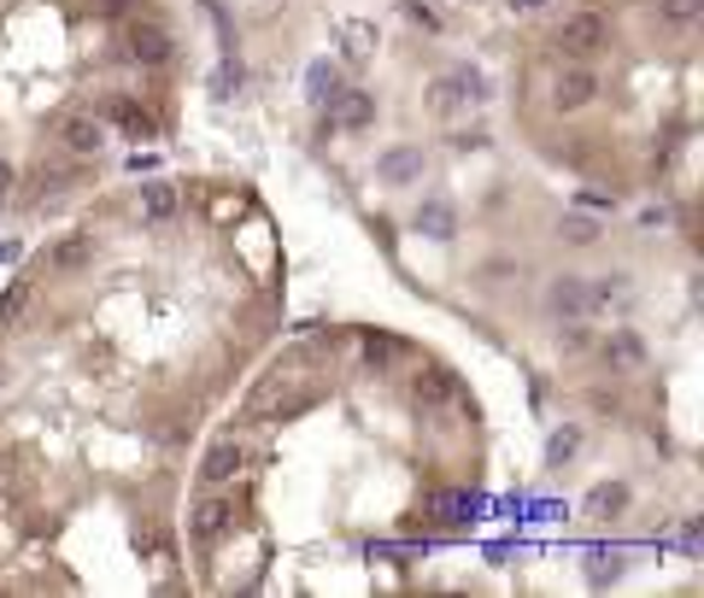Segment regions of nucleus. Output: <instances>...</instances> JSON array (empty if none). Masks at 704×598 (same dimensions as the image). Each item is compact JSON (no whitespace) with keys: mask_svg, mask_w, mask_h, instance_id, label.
I'll return each instance as SVG.
<instances>
[{"mask_svg":"<svg viewBox=\"0 0 704 598\" xmlns=\"http://www.w3.org/2000/svg\"><path fill=\"white\" fill-rule=\"evenodd\" d=\"M605 47H611V19H605V12H593V7L563 12L558 30H552V54H558V59L593 65L599 54H605Z\"/></svg>","mask_w":704,"mask_h":598,"instance_id":"f257e3e1","label":"nucleus"},{"mask_svg":"<svg viewBox=\"0 0 704 598\" xmlns=\"http://www.w3.org/2000/svg\"><path fill=\"white\" fill-rule=\"evenodd\" d=\"M593 100H599V71H593V65L563 59L558 77H552V106L558 112H588Z\"/></svg>","mask_w":704,"mask_h":598,"instance_id":"f03ea898","label":"nucleus"},{"mask_svg":"<svg viewBox=\"0 0 704 598\" xmlns=\"http://www.w3.org/2000/svg\"><path fill=\"white\" fill-rule=\"evenodd\" d=\"M124 59L142 65V71H153V65H170V59H177V36H170L165 24H130Z\"/></svg>","mask_w":704,"mask_h":598,"instance_id":"7ed1b4c3","label":"nucleus"},{"mask_svg":"<svg viewBox=\"0 0 704 598\" xmlns=\"http://www.w3.org/2000/svg\"><path fill=\"white\" fill-rule=\"evenodd\" d=\"M59 147L71 153V159H94V153L107 147V124H100L94 112H65L59 117Z\"/></svg>","mask_w":704,"mask_h":598,"instance_id":"20e7f679","label":"nucleus"},{"mask_svg":"<svg viewBox=\"0 0 704 598\" xmlns=\"http://www.w3.org/2000/svg\"><path fill=\"white\" fill-rule=\"evenodd\" d=\"M423 170H428L423 147H388L382 159H376V182L382 188H411V182H423Z\"/></svg>","mask_w":704,"mask_h":598,"instance_id":"39448f33","label":"nucleus"},{"mask_svg":"<svg viewBox=\"0 0 704 598\" xmlns=\"http://www.w3.org/2000/svg\"><path fill=\"white\" fill-rule=\"evenodd\" d=\"M593 300H588V277H552L546 282V317H588Z\"/></svg>","mask_w":704,"mask_h":598,"instance_id":"423d86ee","label":"nucleus"},{"mask_svg":"<svg viewBox=\"0 0 704 598\" xmlns=\"http://www.w3.org/2000/svg\"><path fill=\"white\" fill-rule=\"evenodd\" d=\"M230 528H235V505L230 499H200L194 510H188V534H194L200 545H217Z\"/></svg>","mask_w":704,"mask_h":598,"instance_id":"0eeeda50","label":"nucleus"},{"mask_svg":"<svg viewBox=\"0 0 704 598\" xmlns=\"http://www.w3.org/2000/svg\"><path fill=\"white\" fill-rule=\"evenodd\" d=\"M100 112H107L112 124L130 135V142H159V117H153L147 106H135L130 94H112V100H107V106H100Z\"/></svg>","mask_w":704,"mask_h":598,"instance_id":"6e6552de","label":"nucleus"},{"mask_svg":"<svg viewBox=\"0 0 704 598\" xmlns=\"http://www.w3.org/2000/svg\"><path fill=\"white\" fill-rule=\"evenodd\" d=\"M411 229L428 235V241H458V206L452 200H423V206L411 212Z\"/></svg>","mask_w":704,"mask_h":598,"instance_id":"1a4fd4ad","label":"nucleus"},{"mask_svg":"<svg viewBox=\"0 0 704 598\" xmlns=\"http://www.w3.org/2000/svg\"><path fill=\"white\" fill-rule=\"evenodd\" d=\"M94 264V235L89 229H71L65 241H54V252H47V270H59V277H77V270Z\"/></svg>","mask_w":704,"mask_h":598,"instance_id":"9d476101","label":"nucleus"},{"mask_svg":"<svg viewBox=\"0 0 704 598\" xmlns=\"http://www.w3.org/2000/svg\"><path fill=\"white\" fill-rule=\"evenodd\" d=\"M599 352H605V364L623 370V375L646 370V347H640V335H634V329H611L605 340H599Z\"/></svg>","mask_w":704,"mask_h":598,"instance_id":"9b49d317","label":"nucleus"},{"mask_svg":"<svg viewBox=\"0 0 704 598\" xmlns=\"http://www.w3.org/2000/svg\"><path fill=\"white\" fill-rule=\"evenodd\" d=\"M135 206H142V224H170V217H177V182H142V200H135Z\"/></svg>","mask_w":704,"mask_h":598,"instance_id":"f8f14e48","label":"nucleus"},{"mask_svg":"<svg viewBox=\"0 0 704 598\" xmlns=\"http://www.w3.org/2000/svg\"><path fill=\"white\" fill-rule=\"evenodd\" d=\"M235 470H242V447H235V440H217V447L205 452V464H200V482L205 487H223Z\"/></svg>","mask_w":704,"mask_h":598,"instance_id":"ddd939ff","label":"nucleus"},{"mask_svg":"<svg viewBox=\"0 0 704 598\" xmlns=\"http://www.w3.org/2000/svg\"><path fill=\"white\" fill-rule=\"evenodd\" d=\"M411 399L417 405H446V399H458V382L446 370H417L411 375Z\"/></svg>","mask_w":704,"mask_h":598,"instance_id":"4468645a","label":"nucleus"},{"mask_svg":"<svg viewBox=\"0 0 704 598\" xmlns=\"http://www.w3.org/2000/svg\"><path fill=\"white\" fill-rule=\"evenodd\" d=\"M305 100H312V106H329L335 112V100H340V71L329 59H317L312 71H305Z\"/></svg>","mask_w":704,"mask_h":598,"instance_id":"2eb2a0df","label":"nucleus"},{"mask_svg":"<svg viewBox=\"0 0 704 598\" xmlns=\"http://www.w3.org/2000/svg\"><path fill=\"white\" fill-rule=\"evenodd\" d=\"M335 106H340V124L347 129H370L376 124V94L370 89H340Z\"/></svg>","mask_w":704,"mask_h":598,"instance_id":"dca6fc26","label":"nucleus"},{"mask_svg":"<svg viewBox=\"0 0 704 598\" xmlns=\"http://www.w3.org/2000/svg\"><path fill=\"white\" fill-rule=\"evenodd\" d=\"M340 42H347V59L365 65L376 54V24L370 19H340Z\"/></svg>","mask_w":704,"mask_h":598,"instance_id":"f3484780","label":"nucleus"},{"mask_svg":"<svg viewBox=\"0 0 704 598\" xmlns=\"http://www.w3.org/2000/svg\"><path fill=\"white\" fill-rule=\"evenodd\" d=\"M428 510H435L440 522H470L476 510H482V499H476V493H435V499H428Z\"/></svg>","mask_w":704,"mask_h":598,"instance_id":"a211bd4d","label":"nucleus"},{"mask_svg":"<svg viewBox=\"0 0 704 598\" xmlns=\"http://www.w3.org/2000/svg\"><path fill=\"white\" fill-rule=\"evenodd\" d=\"M358 352H365V364H370V370H388V364H393V358H400L405 347H400L393 335H376V329H370L365 340H358Z\"/></svg>","mask_w":704,"mask_h":598,"instance_id":"6ab92c4d","label":"nucleus"},{"mask_svg":"<svg viewBox=\"0 0 704 598\" xmlns=\"http://www.w3.org/2000/svg\"><path fill=\"white\" fill-rule=\"evenodd\" d=\"M623 505H628V487H623V482H599V487L588 493V517H616Z\"/></svg>","mask_w":704,"mask_h":598,"instance_id":"aec40b11","label":"nucleus"},{"mask_svg":"<svg viewBox=\"0 0 704 598\" xmlns=\"http://www.w3.org/2000/svg\"><path fill=\"white\" fill-rule=\"evenodd\" d=\"M658 19L675 24V30H693L704 19V0H658Z\"/></svg>","mask_w":704,"mask_h":598,"instance_id":"412c9836","label":"nucleus"},{"mask_svg":"<svg viewBox=\"0 0 704 598\" xmlns=\"http://www.w3.org/2000/svg\"><path fill=\"white\" fill-rule=\"evenodd\" d=\"M288 387H294V375H288V370H277V375H270V382H265L259 393H253V417H265V411H270V405L282 399Z\"/></svg>","mask_w":704,"mask_h":598,"instance_id":"4be33fe9","label":"nucleus"},{"mask_svg":"<svg viewBox=\"0 0 704 598\" xmlns=\"http://www.w3.org/2000/svg\"><path fill=\"white\" fill-rule=\"evenodd\" d=\"M588 300L593 305H623L628 300V277H599V282H588Z\"/></svg>","mask_w":704,"mask_h":598,"instance_id":"5701e85b","label":"nucleus"},{"mask_svg":"<svg viewBox=\"0 0 704 598\" xmlns=\"http://www.w3.org/2000/svg\"><path fill=\"white\" fill-rule=\"evenodd\" d=\"M558 235H563V241H570V247H593L599 241V224H593V217H563V224H558Z\"/></svg>","mask_w":704,"mask_h":598,"instance_id":"b1692460","label":"nucleus"},{"mask_svg":"<svg viewBox=\"0 0 704 598\" xmlns=\"http://www.w3.org/2000/svg\"><path fill=\"white\" fill-rule=\"evenodd\" d=\"M576 447H581V429H558L552 440H546V464H570V458H576Z\"/></svg>","mask_w":704,"mask_h":598,"instance_id":"393cba45","label":"nucleus"},{"mask_svg":"<svg viewBox=\"0 0 704 598\" xmlns=\"http://www.w3.org/2000/svg\"><path fill=\"white\" fill-rule=\"evenodd\" d=\"M558 347H563V352H588V347H593L588 323H581V317H563V323H558Z\"/></svg>","mask_w":704,"mask_h":598,"instance_id":"a878e982","label":"nucleus"},{"mask_svg":"<svg viewBox=\"0 0 704 598\" xmlns=\"http://www.w3.org/2000/svg\"><path fill=\"white\" fill-rule=\"evenodd\" d=\"M588 563H593V569H588L593 587H605V580H616V569H623V557H616V552H588Z\"/></svg>","mask_w":704,"mask_h":598,"instance_id":"bb28decb","label":"nucleus"},{"mask_svg":"<svg viewBox=\"0 0 704 598\" xmlns=\"http://www.w3.org/2000/svg\"><path fill=\"white\" fill-rule=\"evenodd\" d=\"M24 300H30V282H12L7 294H0V329H7V323L24 312Z\"/></svg>","mask_w":704,"mask_h":598,"instance_id":"cd10ccee","label":"nucleus"},{"mask_svg":"<svg viewBox=\"0 0 704 598\" xmlns=\"http://www.w3.org/2000/svg\"><path fill=\"white\" fill-rule=\"evenodd\" d=\"M235 82H242V65H235V59H223V65H217V77H212V89H217V94H230Z\"/></svg>","mask_w":704,"mask_h":598,"instance_id":"c85d7f7f","label":"nucleus"},{"mask_svg":"<svg viewBox=\"0 0 704 598\" xmlns=\"http://www.w3.org/2000/svg\"><path fill=\"white\" fill-rule=\"evenodd\" d=\"M581 206H588V212H616V188H611V194H605V188H588Z\"/></svg>","mask_w":704,"mask_h":598,"instance_id":"c756f323","label":"nucleus"},{"mask_svg":"<svg viewBox=\"0 0 704 598\" xmlns=\"http://www.w3.org/2000/svg\"><path fill=\"white\" fill-rule=\"evenodd\" d=\"M400 7H405V19H417L423 30H440V12H428L423 0H400Z\"/></svg>","mask_w":704,"mask_h":598,"instance_id":"7c9ffc66","label":"nucleus"},{"mask_svg":"<svg viewBox=\"0 0 704 598\" xmlns=\"http://www.w3.org/2000/svg\"><path fill=\"white\" fill-rule=\"evenodd\" d=\"M452 147H458V153H476V147H488V135H482V129H458Z\"/></svg>","mask_w":704,"mask_h":598,"instance_id":"2f4dec72","label":"nucleus"},{"mask_svg":"<svg viewBox=\"0 0 704 598\" xmlns=\"http://www.w3.org/2000/svg\"><path fill=\"white\" fill-rule=\"evenodd\" d=\"M7 194H12V165L0 159V200H7Z\"/></svg>","mask_w":704,"mask_h":598,"instance_id":"473e14b6","label":"nucleus"},{"mask_svg":"<svg viewBox=\"0 0 704 598\" xmlns=\"http://www.w3.org/2000/svg\"><path fill=\"white\" fill-rule=\"evenodd\" d=\"M100 12H124V7H135V0H94Z\"/></svg>","mask_w":704,"mask_h":598,"instance_id":"72a5a7b5","label":"nucleus"},{"mask_svg":"<svg viewBox=\"0 0 704 598\" xmlns=\"http://www.w3.org/2000/svg\"><path fill=\"white\" fill-rule=\"evenodd\" d=\"M511 7H517V12H540L546 0H511Z\"/></svg>","mask_w":704,"mask_h":598,"instance_id":"f704fd0d","label":"nucleus"},{"mask_svg":"<svg viewBox=\"0 0 704 598\" xmlns=\"http://www.w3.org/2000/svg\"><path fill=\"white\" fill-rule=\"evenodd\" d=\"M265 7H277V0H265Z\"/></svg>","mask_w":704,"mask_h":598,"instance_id":"c9c22d12","label":"nucleus"}]
</instances>
